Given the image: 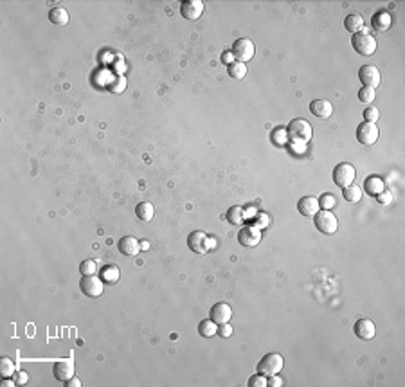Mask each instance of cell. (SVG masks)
I'll list each match as a JSON object with an SVG mask.
<instances>
[{"label": "cell", "instance_id": "obj_23", "mask_svg": "<svg viewBox=\"0 0 405 387\" xmlns=\"http://www.w3.org/2000/svg\"><path fill=\"white\" fill-rule=\"evenodd\" d=\"M342 196H344V200L351 202V204H356V202L362 200V188H358L355 184H350L348 188L342 189Z\"/></svg>", "mask_w": 405, "mask_h": 387}, {"label": "cell", "instance_id": "obj_16", "mask_svg": "<svg viewBox=\"0 0 405 387\" xmlns=\"http://www.w3.org/2000/svg\"><path fill=\"white\" fill-rule=\"evenodd\" d=\"M355 335L358 339H362V340H371V339H375V335H376L375 323L369 321V319H360V321H356Z\"/></svg>", "mask_w": 405, "mask_h": 387}, {"label": "cell", "instance_id": "obj_15", "mask_svg": "<svg viewBox=\"0 0 405 387\" xmlns=\"http://www.w3.org/2000/svg\"><path fill=\"white\" fill-rule=\"evenodd\" d=\"M319 209H321L319 198L311 196V194L303 196V198L297 202V211H299L303 216H315V214L319 213Z\"/></svg>", "mask_w": 405, "mask_h": 387}, {"label": "cell", "instance_id": "obj_10", "mask_svg": "<svg viewBox=\"0 0 405 387\" xmlns=\"http://www.w3.org/2000/svg\"><path fill=\"white\" fill-rule=\"evenodd\" d=\"M358 80L362 81L364 87H369V89H376L380 85L382 78H380V70L376 69L375 65H362L360 70H358Z\"/></svg>", "mask_w": 405, "mask_h": 387}, {"label": "cell", "instance_id": "obj_40", "mask_svg": "<svg viewBox=\"0 0 405 387\" xmlns=\"http://www.w3.org/2000/svg\"><path fill=\"white\" fill-rule=\"evenodd\" d=\"M376 200H378L380 204H389L391 200H393V194L387 193V191H382L380 194H376Z\"/></svg>", "mask_w": 405, "mask_h": 387}, {"label": "cell", "instance_id": "obj_25", "mask_svg": "<svg viewBox=\"0 0 405 387\" xmlns=\"http://www.w3.org/2000/svg\"><path fill=\"white\" fill-rule=\"evenodd\" d=\"M227 74L232 80H243L247 76V65L240 63V61H232L227 65Z\"/></svg>", "mask_w": 405, "mask_h": 387}, {"label": "cell", "instance_id": "obj_8", "mask_svg": "<svg viewBox=\"0 0 405 387\" xmlns=\"http://www.w3.org/2000/svg\"><path fill=\"white\" fill-rule=\"evenodd\" d=\"M104 281L101 278H96L94 276H83L81 281H79V288L81 292L87 295V297H99L103 293V288H104Z\"/></svg>", "mask_w": 405, "mask_h": 387}, {"label": "cell", "instance_id": "obj_17", "mask_svg": "<svg viewBox=\"0 0 405 387\" xmlns=\"http://www.w3.org/2000/svg\"><path fill=\"white\" fill-rule=\"evenodd\" d=\"M310 112L319 119H328L333 114V104L328 99H313L310 103Z\"/></svg>", "mask_w": 405, "mask_h": 387}, {"label": "cell", "instance_id": "obj_18", "mask_svg": "<svg viewBox=\"0 0 405 387\" xmlns=\"http://www.w3.org/2000/svg\"><path fill=\"white\" fill-rule=\"evenodd\" d=\"M117 248L123 256H137L139 250H141V243L134 236H123L117 242Z\"/></svg>", "mask_w": 405, "mask_h": 387}, {"label": "cell", "instance_id": "obj_31", "mask_svg": "<svg viewBox=\"0 0 405 387\" xmlns=\"http://www.w3.org/2000/svg\"><path fill=\"white\" fill-rule=\"evenodd\" d=\"M319 205H321V209H324V211H330V209H333L337 205V200L333 194L324 193L321 194V198H319Z\"/></svg>", "mask_w": 405, "mask_h": 387}, {"label": "cell", "instance_id": "obj_7", "mask_svg": "<svg viewBox=\"0 0 405 387\" xmlns=\"http://www.w3.org/2000/svg\"><path fill=\"white\" fill-rule=\"evenodd\" d=\"M378 135H380V132H378L376 123H367V121H364V123H360L358 128H356V141L360 144H366V146L375 144L376 141H378Z\"/></svg>", "mask_w": 405, "mask_h": 387}, {"label": "cell", "instance_id": "obj_20", "mask_svg": "<svg viewBox=\"0 0 405 387\" xmlns=\"http://www.w3.org/2000/svg\"><path fill=\"white\" fill-rule=\"evenodd\" d=\"M49 20L54 25H67L69 24V11L58 5V7H52L49 11Z\"/></svg>", "mask_w": 405, "mask_h": 387}, {"label": "cell", "instance_id": "obj_22", "mask_svg": "<svg viewBox=\"0 0 405 387\" xmlns=\"http://www.w3.org/2000/svg\"><path fill=\"white\" fill-rule=\"evenodd\" d=\"M135 214H137V218L141 220V222H150V220H153L155 209L150 202H141V204H137V207H135Z\"/></svg>", "mask_w": 405, "mask_h": 387}, {"label": "cell", "instance_id": "obj_29", "mask_svg": "<svg viewBox=\"0 0 405 387\" xmlns=\"http://www.w3.org/2000/svg\"><path fill=\"white\" fill-rule=\"evenodd\" d=\"M16 371V366L15 362L11 360L9 357H2L0 358V375H2V378H9L13 377Z\"/></svg>", "mask_w": 405, "mask_h": 387}, {"label": "cell", "instance_id": "obj_6", "mask_svg": "<svg viewBox=\"0 0 405 387\" xmlns=\"http://www.w3.org/2000/svg\"><path fill=\"white\" fill-rule=\"evenodd\" d=\"M315 218V227L321 231L322 234H333L339 229V222H337V216L331 211H319V213L313 216Z\"/></svg>", "mask_w": 405, "mask_h": 387}, {"label": "cell", "instance_id": "obj_5", "mask_svg": "<svg viewBox=\"0 0 405 387\" xmlns=\"http://www.w3.org/2000/svg\"><path fill=\"white\" fill-rule=\"evenodd\" d=\"M355 177H356V171L355 168H353V164L350 162H341L333 169V182L342 189L348 188L350 184H353Z\"/></svg>", "mask_w": 405, "mask_h": 387}, {"label": "cell", "instance_id": "obj_39", "mask_svg": "<svg viewBox=\"0 0 405 387\" xmlns=\"http://www.w3.org/2000/svg\"><path fill=\"white\" fill-rule=\"evenodd\" d=\"M267 386L270 387H281L283 386V380L277 375H272V377H267Z\"/></svg>", "mask_w": 405, "mask_h": 387}, {"label": "cell", "instance_id": "obj_43", "mask_svg": "<svg viewBox=\"0 0 405 387\" xmlns=\"http://www.w3.org/2000/svg\"><path fill=\"white\" fill-rule=\"evenodd\" d=\"M0 384H2V386H4V387H13V386H16V382H15V380H7V378H4V380H2V382H0Z\"/></svg>", "mask_w": 405, "mask_h": 387}, {"label": "cell", "instance_id": "obj_11", "mask_svg": "<svg viewBox=\"0 0 405 387\" xmlns=\"http://www.w3.org/2000/svg\"><path fill=\"white\" fill-rule=\"evenodd\" d=\"M238 242L243 247H256L261 242V229L254 227V225H245L238 233Z\"/></svg>", "mask_w": 405, "mask_h": 387}, {"label": "cell", "instance_id": "obj_32", "mask_svg": "<svg viewBox=\"0 0 405 387\" xmlns=\"http://www.w3.org/2000/svg\"><path fill=\"white\" fill-rule=\"evenodd\" d=\"M375 96H376V92H375V89H369V87H362L360 89V92H358V99L362 101V103H373L375 101Z\"/></svg>", "mask_w": 405, "mask_h": 387}, {"label": "cell", "instance_id": "obj_24", "mask_svg": "<svg viewBox=\"0 0 405 387\" xmlns=\"http://www.w3.org/2000/svg\"><path fill=\"white\" fill-rule=\"evenodd\" d=\"M198 333L202 335L203 339H211L218 333V324L211 319H205L202 323L198 324Z\"/></svg>", "mask_w": 405, "mask_h": 387}, {"label": "cell", "instance_id": "obj_4", "mask_svg": "<svg viewBox=\"0 0 405 387\" xmlns=\"http://www.w3.org/2000/svg\"><path fill=\"white\" fill-rule=\"evenodd\" d=\"M254 52H256V47L252 44V40L249 38H238L234 44H232L231 54L236 58V61L240 63H247L254 58Z\"/></svg>", "mask_w": 405, "mask_h": 387}, {"label": "cell", "instance_id": "obj_27", "mask_svg": "<svg viewBox=\"0 0 405 387\" xmlns=\"http://www.w3.org/2000/svg\"><path fill=\"white\" fill-rule=\"evenodd\" d=\"M101 279L104 283L114 285L119 281V268L115 265H106V267L101 268Z\"/></svg>", "mask_w": 405, "mask_h": 387}, {"label": "cell", "instance_id": "obj_42", "mask_svg": "<svg viewBox=\"0 0 405 387\" xmlns=\"http://www.w3.org/2000/svg\"><path fill=\"white\" fill-rule=\"evenodd\" d=\"M231 56H232V54H231V50H227V52H225V54H223V56H222V60H223V63H227V65H229V63H232V60H231Z\"/></svg>", "mask_w": 405, "mask_h": 387}, {"label": "cell", "instance_id": "obj_14", "mask_svg": "<svg viewBox=\"0 0 405 387\" xmlns=\"http://www.w3.org/2000/svg\"><path fill=\"white\" fill-rule=\"evenodd\" d=\"M232 319V308L227 303H216L211 308V321L216 324H225L231 323Z\"/></svg>", "mask_w": 405, "mask_h": 387}, {"label": "cell", "instance_id": "obj_35", "mask_svg": "<svg viewBox=\"0 0 405 387\" xmlns=\"http://www.w3.org/2000/svg\"><path fill=\"white\" fill-rule=\"evenodd\" d=\"M378 117H380V112H378V108H375V106H369V108L364 110V119H366L367 123H376Z\"/></svg>", "mask_w": 405, "mask_h": 387}, {"label": "cell", "instance_id": "obj_30", "mask_svg": "<svg viewBox=\"0 0 405 387\" xmlns=\"http://www.w3.org/2000/svg\"><path fill=\"white\" fill-rule=\"evenodd\" d=\"M106 89H108L112 94H121V92H124V89H126V80H124L123 76L114 78V80H110V83L106 85Z\"/></svg>", "mask_w": 405, "mask_h": 387}, {"label": "cell", "instance_id": "obj_3", "mask_svg": "<svg viewBox=\"0 0 405 387\" xmlns=\"http://www.w3.org/2000/svg\"><path fill=\"white\" fill-rule=\"evenodd\" d=\"M283 366H285V360L279 353H267L257 364V373H261L265 377H272L281 371Z\"/></svg>", "mask_w": 405, "mask_h": 387}, {"label": "cell", "instance_id": "obj_28", "mask_svg": "<svg viewBox=\"0 0 405 387\" xmlns=\"http://www.w3.org/2000/svg\"><path fill=\"white\" fill-rule=\"evenodd\" d=\"M225 216H227L229 224H232V225H240L245 222V211H243V207H238V205H232Z\"/></svg>", "mask_w": 405, "mask_h": 387}, {"label": "cell", "instance_id": "obj_34", "mask_svg": "<svg viewBox=\"0 0 405 387\" xmlns=\"http://www.w3.org/2000/svg\"><path fill=\"white\" fill-rule=\"evenodd\" d=\"M249 387H267V377L257 373V375L249 378Z\"/></svg>", "mask_w": 405, "mask_h": 387}, {"label": "cell", "instance_id": "obj_33", "mask_svg": "<svg viewBox=\"0 0 405 387\" xmlns=\"http://www.w3.org/2000/svg\"><path fill=\"white\" fill-rule=\"evenodd\" d=\"M96 270H98V267H96V263L92 259H85L83 263L79 265V272L83 274V276H94Z\"/></svg>", "mask_w": 405, "mask_h": 387}, {"label": "cell", "instance_id": "obj_12", "mask_svg": "<svg viewBox=\"0 0 405 387\" xmlns=\"http://www.w3.org/2000/svg\"><path fill=\"white\" fill-rule=\"evenodd\" d=\"M74 360L72 358H63V360H58L52 367V373H54V378L59 380V382H67L70 378L74 377Z\"/></svg>", "mask_w": 405, "mask_h": 387}, {"label": "cell", "instance_id": "obj_19", "mask_svg": "<svg viewBox=\"0 0 405 387\" xmlns=\"http://www.w3.org/2000/svg\"><path fill=\"white\" fill-rule=\"evenodd\" d=\"M382 191H384V180H382L380 177L371 175V177H367V179L364 180V193L366 194L376 196V194H380Z\"/></svg>", "mask_w": 405, "mask_h": 387}, {"label": "cell", "instance_id": "obj_2", "mask_svg": "<svg viewBox=\"0 0 405 387\" xmlns=\"http://www.w3.org/2000/svg\"><path fill=\"white\" fill-rule=\"evenodd\" d=\"M351 45H353V49H355V52H358V54L362 56H371L376 52V38L375 36H371L369 33H356V35H353V38H351Z\"/></svg>", "mask_w": 405, "mask_h": 387}, {"label": "cell", "instance_id": "obj_9", "mask_svg": "<svg viewBox=\"0 0 405 387\" xmlns=\"http://www.w3.org/2000/svg\"><path fill=\"white\" fill-rule=\"evenodd\" d=\"M212 242L209 240V236L202 231H195L189 234L188 238V247L193 250L195 254H205L211 248Z\"/></svg>", "mask_w": 405, "mask_h": 387}, {"label": "cell", "instance_id": "obj_1", "mask_svg": "<svg viewBox=\"0 0 405 387\" xmlns=\"http://www.w3.org/2000/svg\"><path fill=\"white\" fill-rule=\"evenodd\" d=\"M287 132L292 143H299V144H306L308 141L311 139V134H313L311 124L308 123L306 119H292Z\"/></svg>", "mask_w": 405, "mask_h": 387}, {"label": "cell", "instance_id": "obj_38", "mask_svg": "<svg viewBox=\"0 0 405 387\" xmlns=\"http://www.w3.org/2000/svg\"><path fill=\"white\" fill-rule=\"evenodd\" d=\"M13 380H15L18 386H25V384H27V380H29V377H27V373H25V371H15V375H13Z\"/></svg>", "mask_w": 405, "mask_h": 387}, {"label": "cell", "instance_id": "obj_21", "mask_svg": "<svg viewBox=\"0 0 405 387\" xmlns=\"http://www.w3.org/2000/svg\"><path fill=\"white\" fill-rule=\"evenodd\" d=\"M344 27H346L350 33L356 35V33H362L364 29V18L360 15H348L344 18Z\"/></svg>", "mask_w": 405, "mask_h": 387}, {"label": "cell", "instance_id": "obj_13", "mask_svg": "<svg viewBox=\"0 0 405 387\" xmlns=\"http://www.w3.org/2000/svg\"><path fill=\"white\" fill-rule=\"evenodd\" d=\"M203 13V2L202 0H184L180 4V15L186 20H198Z\"/></svg>", "mask_w": 405, "mask_h": 387}, {"label": "cell", "instance_id": "obj_44", "mask_svg": "<svg viewBox=\"0 0 405 387\" xmlns=\"http://www.w3.org/2000/svg\"><path fill=\"white\" fill-rule=\"evenodd\" d=\"M148 247H150V243H146V242H144V243H141V248H144V250H146Z\"/></svg>", "mask_w": 405, "mask_h": 387}, {"label": "cell", "instance_id": "obj_26", "mask_svg": "<svg viewBox=\"0 0 405 387\" xmlns=\"http://www.w3.org/2000/svg\"><path fill=\"white\" fill-rule=\"evenodd\" d=\"M373 27L376 31H387L391 27V15L386 11H380L373 16Z\"/></svg>", "mask_w": 405, "mask_h": 387}, {"label": "cell", "instance_id": "obj_41", "mask_svg": "<svg viewBox=\"0 0 405 387\" xmlns=\"http://www.w3.org/2000/svg\"><path fill=\"white\" fill-rule=\"evenodd\" d=\"M65 387H81V382H79L76 377H72L70 380H67V382H65Z\"/></svg>", "mask_w": 405, "mask_h": 387}, {"label": "cell", "instance_id": "obj_37", "mask_svg": "<svg viewBox=\"0 0 405 387\" xmlns=\"http://www.w3.org/2000/svg\"><path fill=\"white\" fill-rule=\"evenodd\" d=\"M218 335H220L222 339H229L232 335V326L229 323L220 324V326H218Z\"/></svg>", "mask_w": 405, "mask_h": 387}, {"label": "cell", "instance_id": "obj_36", "mask_svg": "<svg viewBox=\"0 0 405 387\" xmlns=\"http://www.w3.org/2000/svg\"><path fill=\"white\" fill-rule=\"evenodd\" d=\"M268 222H270V218H268L267 214L265 213H257L256 214V218H254V227H257V229H265V227H268Z\"/></svg>", "mask_w": 405, "mask_h": 387}]
</instances>
